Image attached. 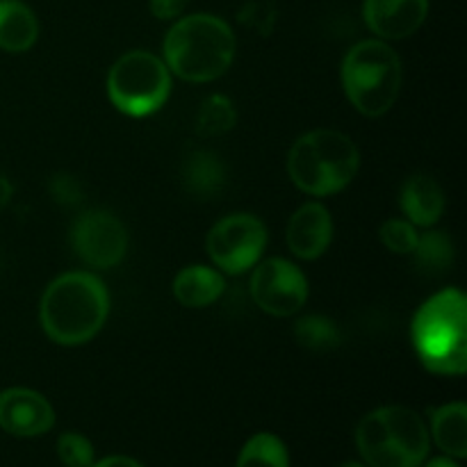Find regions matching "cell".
<instances>
[{
  "mask_svg": "<svg viewBox=\"0 0 467 467\" xmlns=\"http://www.w3.org/2000/svg\"><path fill=\"white\" fill-rule=\"evenodd\" d=\"M108 315V287L91 272L62 274L41 295L39 322L55 345L78 347L94 340Z\"/></svg>",
  "mask_w": 467,
  "mask_h": 467,
  "instance_id": "6da1fadb",
  "label": "cell"
},
{
  "mask_svg": "<svg viewBox=\"0 0 467 467\" xmlns=\"http://www.w3.org/2000/svg\"><path fill=\"white\" fill-rule=\"evenodd\" d=\"M39 36V21L23 0H0V50L26 53Z\"/></svg>",
  "mask_w": 467,
  "mask_h": 467,
  "instance_id": "2e32d148",
  "label": "cell"
},
{
  "mask_svg": "<svg viewBox=\"0 0 467 467\" xmlns=\"http://www.w3.org/2000/svg\"><path fill=\"white\" fill-rule=\"evenodd\" d=\"M340 467H368V465H363V463H356V461H351V463H345V465H340Z\"/></svg>",
  "mask_w": 467,
  "mask_h": 467,
  "instance_id": "f546056e",
  "label": "cell"
},
{
  "mask_svg": "<svg viewBox=\"0 0 467 467\" xmlns=\"http://www.w3.org/2000/svg\"><path fill=\"white\" fill-rule=\"evenodd\" d=\"M422 467H461L459 463H456V461H451L450 456H447V459H431V461H424V465Z\"/></svg>",
  "mask_w": 467,
  "mask_h": 467,
  "instance_id": "f1b7e54d",
  "label": "cell"
},
{
  "mask_svg": "<svg viewBox=\"0 0 467 467\" xmlns=\"http://www.w3.org/2000/svg\"><path fill=\"white\" fill-rule=\"evenodd\" d=\"M91 467H144L140 461L130 459V456H105L103 461H94Z\"/></svg>",
  "mask_w": 467,
  "mask_h": 467,
  "instance_id": "4316f807",
  "label": "cell"
},
{
  "mask_svg": "<svg viewBox=\"0 0 467 467\" xmlns=\"http://www.w3.org/2000/svg\"><path fill=\"white\" fill-rule=\"evenodd\" d=\"M55 410L41 392L30 388H7L0 392V429L9 436L35 438L50 431Z\"/></svg>",
  "mask_w": 467,
  "mask_h": 467,
  "instance_id": "8fae6325",
  "label": "cell"
},
{
  "mask_svg": "<svg viewBox=\"0 0 467 467\" xmlns=\"http://www.w3.org/2000/svg\"><path fill=\"white\" fill-rule=\"evenodd\" d=\"M182 185L199 199H214L228 185L226 164L210 150H194L182 164Z\"/></svg>",
  "mask_w": 467,
  "mask_h": 467,
  "instance_id": "e0dca14e",
  "label": "cell"
},
{
  "mask_svg": "<svg viewBox=\"0 0 467 467\" xmlns=\"http://www.w3.org/2000/svg\"><path fill=\"white\" fill-rule=\"evenodd\" d=\"M237 467H290L285 442L274 433H255L244 442Z\"/></svg>",
  "mask_w": 467,
  "mask_h": 467,
  "instance_id": "d6986e66",
  "label": "cell"
},
{
  "mask_svg": "<svg viewBox=\"0 0 467 467\" xmlns=\"http://www.w3.org/2000/svg\"><path fill=\"white\" fill-rule=\"evenodd\" d=\"M429 16V0H365L363 18L377 39L397 41L415 35Z\"/></svg>",
  "mask_w": 467,
  "mask_h": 467,
  "instance_id": "7c38bea8",
  "label": "cell"
},
{
  "mask_svg": "<svg viewBox=\"0 0 467 467\" xmlns=\"http://www.w3.org/2000/svg\"><path fill=\"white\" fill-rule=\"evenodd\" d=\"M413 255L422 269L442 272V269H447L454 263V242H451L447 233L427 231L420 235Z\"/></svg>",
  "mask_w": 467,
  "mask_h": 467,
  "instance_id": "7402d4cb",
  "label": "cell"
},
{
  "mask_svg": "<svg viewBox=\"0 0 467 467\" xmlns=\"http://www.w3.org/2000/svg\"><path fill=\"white\" fill-rule=\"evenodd\" d=\"M226 290V281L219 269L208 265H190L173 278V296L185 308L213 306Z\"/></svg>",
  "mask_w": 467,
  "mask_h": 467,
  "instance_id": "9a60e30c",
  "label": "cell"
},
{
  "mask_svg": "<svg viewBox=\"0 0 467 467\" xmlns=\"http://www.w3.org/2000/svg\"><path fill=\"white\" fill-rule=\"evenodd\" d=\"M57 456L67 467L94 465V445L80 433H62L57 441Z\"/></svg>",
  "mask_w": 467,
  "mask_h": 467,
  "instance_id": "cb8c5ba5",
  "label": "cell"
},
{
  "mask_svg": "<svg viewBox=\"0 0 467 467\" xmlns=\"http://www.w3.org/2000/svg\"><path fill=\"white\" fill-rule=\"evenodd\" d=\"M400 205L413 226L431 228L441 222L445 213V192L438 185L436 178L418 173V176H410L401 187Z\"/></svg>",
  "mask_w": 467,
  "mask_h": 467,
  "instance_id": "5bb4252c",
  "label": "cell"
},
{
  "mask_svg": "<svg viewBox=\"0 0 467 467\" xmlns=\"http://www.w3.org/2000/svg\"><path fill=\"white\" fill-rule=\"evenodd\" d=\"M285 237L287 249L299 260H317L327 254L333 240V219L327 205L310 201L296 208L287 222Z\"/></svg>",
  "mask_w": 467,
  "mask_h": 467,
  "instance_id": "4fadbf2b",
  "label": "cell"
},
{
  "mask_svg": "<svg viewBox=\"0 0 467 467\" xmlns=\"http://www.w3.org/2000/svg\"><path fill=\"white\" fill-rule=\"evenodd\" d=\"M360 169V150L340 130H310L292 144L287 173L308 196H331L345 190Z\"/></svg>",
  "mask_w": 467,
  "mask_h": 467,
  "instance_id": "277c9868",
  "label": "cell"
},
{
  "mask_svg": "<svg viewBox=\"0 0 467 467\" xmlns=\"http://www.w3.org/2000/svg\"><path fill=\"white\" fill-rule=\"evenodd\" d=\"M379 235H381L386 249L397 255H413L420 240L418 226H413L409 219H388L381 231H379Z\"/></svg>",
  "mask_w": 467,
  "mask_h": 467,
  "instance_id": "603a6c76",
  "label": "cell"
},
{
  "mask_svg": "<svg viewBox=\"0 0 467 467\" xmlns=\"http://www.w3.org/2000/svg\"><path fill=\"white\" fill-rule=\"evenodd\" d=\"M295 337L301 347L310 351H331L340 347L342 333L333 319L322 317V315H308L296 322Z\"/></svg>",
  "mask_w": 467,
  "mask_h": 467,
  "instance_id": "44dd1931",
  "label": "cell"
},
{
  "mask_svg": "<svg viewBox=\"0 0 467 467\" xmlns=\"http://www.w3.org/2000/svg\"><path fill=\"white\" fill-rule=\"evenodd\" d=\"M171 71L162 57L149 50H130L108 73L109 103L126 117H149L167 103Z\"/></svg>",
  "mask_w": 467,
  "mask_h": 467,
  "instance_id": "52a82bcc",
  "label": "cell"
},
{
  "mask_svg": "<svg viewBox=\"0 0 467 467\" xmlns=\"http://www.w3.org/2000/svg\"><path fill=\"white\" fill-rule=\"evenodd\" d=\"M249 290L260 310L274 317H290L308 299V278L290 260L267 258L255 265Z\"/></svg>",
  "mask_w": 467,
  "mask_h": 467,
  "instance_id": "9c48e42d",
  "label": "cell"
},
{
  "mask_svg": "<svg viewBox=\"0 0 467 467\" xmlns=\"http://www.w3.org/2000/svg\"><path fill=\"white\" fill-rule=\"evenodd\" d=\"M12 194H14L12 182H9L5 176H0V210L7 208V203L12 201Z\"/></svg>",
  "mask_w": 467,
  "mask_h": 467,
  "instance_id": "83f0119b",
  "label": "cell"
},
{
  "mask_svg": "<svg viewBox=\"0 0 467 467\" xmlns=\"http://www.w3.org/2000/svg\"><path fill=\"white\" fill-rule=\"evenodd\" d=\"M431 418L433 442L450 459L463 461L467 456V406L463 401L438 406L429 413Z\"/></svg>",
  "mask_w": 467,
  "mask_h": 467,
  "instance_id": "ac0fdd59",
  "label": "cell"
},
{
  "mask_svg": "<svg viewBox=\"0 0 467 467\" xmlns=\"http://www.w3.org/2000/svg\"><path fill=\"white\" fill-rule=\"evenodd\" d=\"M235 32L214 14L176 18L164 36V64L187 82H210L231 68L235 59Z\"/></svg>",
  "mask_w": 467,
  "mask_h": 467,
  "instance_id": "3957f363",
  "label": "cell"
},
{
  "mask_svg": "<svg viewBox=\"0 0 467 467\" xmlns=\"http://www.w3.org/2000/svg\"><path fill=\"white\" fill-rule=\"evenodd\" d=\"M71 244L78 258L96 269H112L128 251V231L117 214L87 210L71 228Z\"/></svg>",
  "mask_w": 467,
  "mask_h": 467,
  "instance_id": "30bf717a",
  "label": "cell"
},
{
  "mask_svg": "<svg viewBox=\"0 0 467 467\" xmlns=\"http://www.w3.org/2000/svg\"><path fill=\"white\" fill-rule=\"evenodd\" d=\"M50 194L57 201L59 205H67V208H73V205H80L82 199H85V190H82V182L78 178L67 176V173H59L50 181L48 185Z\"/></svg>",
  "mask_w": 467,
  "mask_h": 467,
  "instance_id": "d4e9b609",
  "label": "cell"
},
{
  "mask_svg": "<svg viewBox=\"0 0 467 467\" xmlns=\"http://www.w3.org/2000/svg\"><path fill=\"white\" fill-rule=\"evenodd\" d=\"M237 123L235 105L223 94H213L201 103L196 112V132L201 137H222Z\"/></svg>",
  "mask_w": 467,
  "mask_h": 467,
  "instance_id": "ffe728a7",
  "label": "cell"
},
{
  "mask_svg": "<svg viewBox=\"0 0 467 467\" xmlns=\"http://www.w3.org/2000/svg\"><path fill=\"white\" fill-rule=\"evenodd\" d=\"M190 0H150V12L160 21H176L182 16Z\"/></svg>",
  "mask_w": 467,
  "mask_h": 467,
  "instance_id": "484cf974",
  "label": "cell"
},
{
  "mask_svg": "<svg viewBox=\"0 0 467 467\" xmlns=\"http://www.w3.org/2000/svg\"><path fill=\"white\" fill-rule=\"evenodd\" d=\"M356 447L369 467H422L431 436L413 409L381 406L358 422Z\"/></svg>",
  "mask_w": 467,
  "mask_h": 467,
  "instance_id": "5b68a950",
  "label": "cell"
},
{
  "mask_svg": "<svg viewBox=\"0 0 467 467\" xmlns=\"http://www.w3.org/2000/svg\"><path fill=\"white\" fill-rule=\"evenodd\" d=\"M413 349L433 374L461 377L467 368V299L459 287L429 296L410 324Z\"/></svg>",
  "mask_w": 467,
  "mask_h": 467,
  "instance_id": "7a4b0ae2",
  "label": "cell"
},
{
  "mask_svg": "<svg viewBox=\"0 0 467 467\" xmlns=\"http://www.w3.org/2000/svg\"><path fill=\"white\" fill-rule=\"evenodd\" d=\"M340 78L347 99L360 114L381 117L397 103L404 68L388 41L365 39L345 55Z\"/></svg>",
  "mask_w": 467,
  "mask_h": 467,
  "instance_id": "8992f818",
  "label": "cell"
},
{
  "mask_svg": "<svg viewBox=\"0 0 467 467\" xmlns=\"http://www.w3.org/2000/svg\"><path fill=\"white\" fill-rule=\"evenodd\" d=\"M267 246V228L255 214L235 213L219 219L208 233L205 249L217 269L237 276L255 267Z\"/></svg>",
  "mask_w": 467,
  "mask_h": 467,
  "instance_id": "ba28073f",
  "label": "cell"
}]
</instances>
